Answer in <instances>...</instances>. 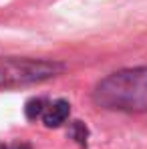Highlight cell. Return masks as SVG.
I'll list each match as a JSON object with an SVG mask.
<instances>
[{"mask_svg": "<svg viewBox=\"0 0 147 149\" xmlns=\"http://www.w3.org/2000/svg\"><path fill=\"white\" fill-rule=\"evenodd\" d=\"M75 129H77V131H73V135L77 137V141H79V143H85V141H87V139H85V137H87V129L83 127V123H81V121H75Z\"/></svg>", "mask_w": 147, "mask_h": 149, "instance_id": "5", "label": "cell"}, {"mask_svg": "<svg viewBox=\"0 0 147 149\" xmlns=\"http://www.w3.org/2000/svg\"><path fill=\"white\" fill-rule=\"evenodd\" d=\"M65 71V65L42 58H0V89L42 83Z\"/></svg>", "mask_w": 147, "mask_h": 149, "instance_id": "2", "label": "cell"}, {"mask_svg": "<svg viewBox=\"0 0 147 149\" xmlns=\"http://www.w3.org/2000/svg\"><path fill=\"white\" fill-rule=\"evenodd\" d=\"M71 113V105L67 103L65 99H59V101H47L42 113H40V119L47 127H59L67 121Z\"/></svg>", "mask_w": 147, "mask_h": 149, "instance_id": "3", "label": "cell"}, {"mask_svg": "<svg viewBox=\"0 0 147 149\" xmlns=\"http://www.w3.org/2000/svg\"><path fill=\"white\" fill-rule=\"evenodd\" d=\"M97 105L113 111H147V67L109 74L95 89Z\"/></svg>", "mask_w": 147, "mask_h": 149, "instance_id": "1", "label": "cell"}, {"mask_svg": "<svg viewBox=\"0 0 147 149\" xmlns=\"http://www.w3.org/2000/svg\"><path fill=\"white\" fill-rule=\"evenodd\" d=\"M0 149H28L26 145H14V147H10V145H0Z\"/></svg>", "mask_w": 147, "mask_h": 149, "instance_id": "6", "label": "cell"}, {"mask_svg": "<svg viewBox=\"0 0 147 149\" xmlns=\"http://www.w3.org/2000/svg\"><path fill=\"white\" fill-rule=\"evenodd\" d=\"M45 105H47L45 99H30L28 103H26V117H28L30 121L40 119V113H42Z\"/></svg>", "mask_w": 147, "mask_h": 149, "instance_id": "4", "label": "cell"}]
</instances>
